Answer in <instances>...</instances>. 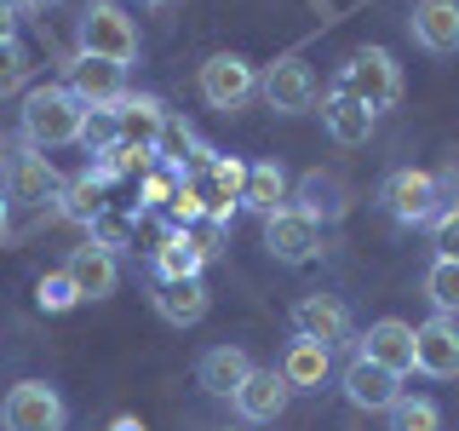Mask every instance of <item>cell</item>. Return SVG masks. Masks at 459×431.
<instances>
[{
  "label": "cell",
  "instance_id": "1",
  "mask_svg": "<svg viewBox=\"0 0 459 431\" xmlns=\"http://www.w3.org/2000/svg\"><path fill=\"white\" fill-rule=\"evenodd\" d=\"M81 121H86V104L69 86H35L23 98V138L35 150H64V144H81Z\"/></svg>",
  "mask_w": 459,
  "mask_h": 431
},
{
  "label": "cell",
  "instance_id": "2",
  "mask_svg": "<svg viewBox=\"0 0 459 431\" xmlns=\"http://www.w3.org/2000/svg\"><path fill=\"white\" fill-rule=\"evenodd\" d=\"M379 207H385V219H391V224L420 230V224H430L442 207H448V196H442V179H437V172L396 167V172H385V184H379Z\"/></svg>",
  "mask_w": 459,
  "mask_h": 431
},
{
  "label": "cell",
  "instance_id": "3",
  "mask_svg": "<svg viewBox=\"0 0 459 431\" xmlns=\"http://www.w3.org/2000/svg\"><path fill=\"white\" fill-rule=\"evenodd\" d=\"M75 47L86 57H109V64H133L138 57V23L126 18V6L115 0H86L81 18H75Z\"/></svg>",
  "mask_w": 459,
  "mask_h": 431
},
{
  "label": "cell",
  "instance_id": "4",
  "mask_svg": "<svg viewBox=\"0 0 459 431\" xmlns=\"http://www.w3.org/2000/svg\"><path fill=\"white\" fill-rule=\"evenodd\" d=\"M333 92L362 98V104L379 115V110H391L396 98H402V64H396V57L385 52V47H362V52L344 57V69H339Z\"/></svg>",
  "mask_w": 459,
  "mask_h": 431
},
{
  "label": "cell",
  "instance_id": "5",
  "mask_svg": "<svg viewBox=\"0 0 459 431\" xmlns=\"http://www.w3.org/2000/svg\"><path fill=\"white\" fill-rule=\"evenodd\" d=\"M195 92H201V104H207V110L236 115V110L258 92L253 57H241V52H212L207 64H201V75H195Z\"/></svg>",
  "mask_w": 459,
  "mask_h": 431
},
{
  "label": "cell",
  "instance_id": "6",
  "mask_svg": "<svg viewBox=\"0 0 459 431\" xmlns=\"http://www.w3.org/2000/svg\"><path fill=\"white\" fill-rule=\"evenodd\" d=\"M69 409L47 380H18L0 402V431H64Z\"/></svg>",
  "mask_w": 459,
  "mask_h": 431
},
{
  "label": "cell",
  "instance_id": "7",
  "mask_svg": "<svg viewBox=\"0 0 459 431\" xmlns=\"http://www.w3.org/2000/svg\"><path fill=\"white\" fill-rule=\"evenodd\" d=\"M351 201H356L351 179H344V172H327V167H316L293 184V207L305 213L310 224H339L344 213H351Z\"/></svg>",
  "mask_w": 459,
  "mask_h": 431
},
{
  "label": "cell",
  "instance_id": "8",
  "mask_svg": "<svg viewBox=\"0 0 459 431\" xmlns=\"http://www.w3.org/2000/svg\"><path fill=\"white\" fill-rule=\"evenodd\" d=\"M264 253L276 265H310L322 253V224H310L299 207H281L264 219Z\"/></svg>",
  "mask_w": 459,
  "mask_h": 431
},
{
  "label": "cell",
  "instance_id": "9",
  "mask_svg": "<svg viewBox=\"0 0 459 431\" xmlns=\"http://www.w3.org/2000/svg\"><path fill=\"white\" fill-rule=\"evenodd\" d=\"M413 374L459 380V322L454 316H430V322L413 328Z\"/></svg>",
  "mask_w": 459,
  "mask_h": 431
},
{
  "label": "cell",
  "instance_id": "10",
  "mask_svg": "<svg viewBox=\"0 0 459 431\" xmlns=\"http://www.w3.org/2000/svg\"><path fill=\"white\" fill-rule=\"evenodd\" d=\"M258 92H264V104L276 115H305L316 110V75L305 57H276V64L258 75Z\"/></svg>",
  "mask_w": 459,
  "mask_h": 431
},
{
  "label": "cell",
  "instance_id": "11",
  "mask_svg": "<svg viewBox=\"0 0 459 431\" xmlns=\"http://www.w3.org/2000/svg\"><path fill=\"white\" fill-rule=\"evenodd\" d=\"M64 86L81 98L86 110H109V104H121V98H126V69L109 64V57L75 52V64H69V81H64Z\"/></svg>",
  "mask_w": 459,
  "mask_h": 431
},
{
  "label": "cell",
  "instance_id": "12",
  "mask_svg": "<svg viewBox=\"0 0 459 431\" xmlns=\"http://www.w3.org/2000/svg\"><path fill=\"white\" fill-rule=\"evenodd\" d=\"M408 35L430 57H454L459 52V0H413Z\"/></svg>",
  "mask_w": 459,
  "mask_h": 431
},
{
  "label": "cell",
  "instance_id": "13",
  "mask_svg": "<svg viewBox=\"0 0 459 431\" xmlns=\"http://www.w3.org/2000/svg\"><path fill=\"white\" fill-rule=\"evenodd\" d=\"M402 397V374L385 368V363H368V356H356L351 368H344V402L362 414H391V402Z\"/></svg>",
  "mask_w": 459,
  "mask_h": 431
},
{
  "label": "cell",
  "instance_id": "14",
  "mask_svg": "<svg viewBox=\"0 0 459 431\" xmlns=\"http://www.w3.org/2000/svg\"><path fill=\"white\" fill-rule=\"evenodd\" d=\"M64 190V172L47 162V150L23 144V155L12 162V179H6V201H23V207H40V201H57Z\"/></svg>",
  "mask_w": 459,
  "mask_h": 431
},
{
  "label": "cell",
  "instance_id": "15",
  "mask_svg": "<svg viewBox=\"0 0 459 431\" xmlns=\"http://www.w3.org/2000/svg\"><path fill=\"white\" fill-rule=\"evenodd\" d=\"M293 328H299V339H322L333 351V345L351 339V305L333 294H305L293 305Z\"/></svg>",
  "mask_w": 459,
  "mask_h": 431
},
{
  "label": "cell",
  "instance_id": "16",
  "mask_svg": "<svg viewBox=\"0 0 459 431\" xmlns=\"http://www.w3.org/2000/svg\"><path fill=\"white\" fill-rule=\"evenodd\" d=\"M287 397H293V385H287L276 368H253L247 385H241L230 402H236V414L247 426H270V420H281V414H287Z\"/></svg>",
  "mask_w": 459,
  "mask_h": 431
},
{
  "label": "cell",
  "instance_id": "17",
  "mask_svg": "<svg viewBox=\"0 0 459 431\" xmlns=\"http://www.w3.org/2000/svg\"><path fill=\"white\" fill-rule=\"evenodd\" d=\"M64 270H69V282H75V294H81V299H109L115 287H121V265H115V253L92 248V242L69 248Z\"/></svg>",
  "mask_w": 459,
  "mask_h": 431
},
{
  "label": "cell",
  "instance_id": "18",
  "mask_svg": "<svg viewBox=\"0 0 459 431\" xmlns=\"http://www.w3.org/2000/svg\"><path fill=\"white\" fill-rule=\"evenodd\" d=\"M356 356L385 363V368H396L402 380H408V374H413V328L396 322V316H379V322L362 334V345H356Z\"/></svg>",
  "mask_w": 459,
  "mask_h": 431
},
{
  "label": "cell",
  "instance_id": "19",
  "mask_svg": "<svg viewBox=\"0 0 459 431\" xmlns=\"http://www.w3.org/2000/svg\"><path fill=\"white\" fill-rule=\"evenodd\" d=\"M212 253V236H195V230H172V236L155 248V277L161 282H195L201 265Z\"/></svg>",
  "mask_w": 459,
  "mask_h": 431
},
{
  "label": "cell",
  "instance_id": "20",
  "mask_svg": "<svg viewBox=\"0 0 459 431\" xmlns=\"http://www.w3.org/2000/svg\"><path fill=\"white\" fill-rule=\"evenodd\" d=\"M247 374H253V356L241 351V345H212V351H201V363H195V380L207 385L212 397H236L241 385H247Z\"/></svg>",
  "mask_w": 459,
  "mask_h": 431
},
{
  "label": "cell",
  "instance_id": "21",
  "mask_svg": "<svg viewBox=\"0 0 459 431\" xmlns=\"http://www.w3.org/2000/svg\"><path fill=\"white\" fill-rule=\"evenodd\" d=\"M322 127H327V138H333V144L356 150V144L373 138V110L362 104V98H351V92H327L322 98Z\"/></svg>",
  "mask_w": 459,
  "mask_h": 431
},
{
  "label": "cell",
  "instance_id": "22",
  "mask_svg": "<svg viewBox=\"0 0 459 431\" xmlns=\"http://www.w3.org/2000/svg\"><path fill=\"white\" fill-rule=\"evenodd\" d=\"M115 121H121V144H138V150H155V133L167 121V104L155 92H126L121 104H109Z\"/></svg>",
  "mask_w": 459,
  "mask_h": 431
},
{
  "label": "cell",
  "instance_id": "23",
  "mask_svg": "<svg viewBox=\"0 0 459 431\" xmlns=\"http://www.w3.org/2000/svg\"><path fill=\"white\" fill-rule=\"evenodd\" d=\"M281 380L293 385V391H322V380L333 374V351H327L322 339H293L281 351Z\"/></svg>",
  "mask_w": 459,
  "mask_h": 431
},
{
  "label": "cell",
  "instance_id": "24",
  "mask_svg": "<svg viewBox=\"0 0 459 431\" xmlns=\"http://www.w3.org/2000/svg\"><path fill=\"white\" fill-rule=\"evenodd\" d=\"M241 201H247L258 219L281 213L287 201H293V179H287V167H281V162H253V167H247V190H241Z\"/></svg>",
  "mask_w": 459,
  "mask_h": 431
},
{
  "label": "cell",
  "instance_id": "25",
  "mask_svg": "<svg viewBox=\"0 0 459 431\" xmlns=\"http://www.w3.org/2000/svg\"><path fill=\"white\" fill-rule=\"evenodd\" d=\"M155 311H161L172 328H195L201 316L212 311V294H207L201 277L195 282H161V287H155Z\"/></svg>",
  "mask_w": 459,
  "mask_h": 431
},
{
  "label": "cell",
  "instance_id": "26",
  "mask_svg": "<svg viewBox=\"0 0 459 431\" xmlns=\"http://www.w3.org/2000/svg\"><path fill=\"white\" fill-rule=\"evenodd\" d=\"M195 155H201V162H212V150H201L190 127H184L178 115H167L161 133H155V162H161L172 179H190V162H195Z\"/></svg>",
  "mask_w": 459,
  "mask_h": 431
},
{
  "label": "cell",
  "instance_id": "27",
  "mask_svg": "<svg viewBox=\"0 0 459 431\" xmlns=\"http://www.w3.org/2000/svg\"><path fill=\"white\" fill-rule=\"evenodd\" d=\"M57 213H64L69 224H86V230H92L98 219H104V190H98V184L81 172L75 184H64V190H57Z\"/></svg>",
  "mask_w": 459,
  "mask_h": 431
},
{
  "label": "cell",
  "instance_id": "28",
  "mask_svg": "<svg viewBox=\"0 0 459 431\" xmlns=\"http://www.w3.org/2000/svg\"><path fill=\"white\" fill-rule=\"evenodd\" d=\"M425 299L437 305V316H454V322H459V259H430Z\"/></svg>",
  "mask_w": 459,
  "mask_h": 431
},
{
  "label": "cell",
  "instance_id": "29",
  "mask_svg": "<svg viewBox=\"0 0 459 431\" xmlns=\"http://www.w3.org/2000/svg\"><path fill=\"white\" fill-rule=\"evenodd\" d=\"M385 420H391V431H442V409L430 397H408V391H402Z\"/></svg>",
  "mask_w": 459,
  "mask_h": 431
},
{
  "label": "cell",
  "instance_id": "30",
  "mask_svg": "<svg viewBox=\"0 0 459 431\" xmlns=\"http://www.w3.org/2000/svg\"><path fill=\"white\" fill-rule=\"evenodd\" d=\"M247 190V167L236 155H212L207 162V201H241Z\"/></svg>",
  "mask_w": 459,
  "mask_h": 431
},
{
  "label": "cell",
  "instance_id": "31",
  "mask_svg": "<svg viewBox=\"0 0 459 431\" xmlns=\"http://www.w3.org/2000/svg\"><path fill=\"white\" fill-rule=\"evenodd\" d=\"M81 144H86V155H104L109 144H121V121H115V110H86Z\"/></svg>",
  "mask_w": 459,
  "mask_h": 431
},
{
  "label": "cell",
  "instance_id": "32",
  "mask_svg": "<svg viewBox=\"0 0 459 431\" xmlns=\"http://www.w3.org/2000/svg\"><path fill=\"white\" fill-rule=\"evenodd\" d=\"M172 219H178L184 230H190L195 219H207V184L178 179V190H172Z\"/></svg>",
  "mask_w": 459,
  "mask_h": 431
},
{
  "label": "cell",
  "instance_id": "33",
  "mask_svg": "<svg viewBox=\"0 0 459 431\" xmlns=\"http://www.w3.org/2000/svg\"><path fill=\"white\" fill-rule=\"evenodd\" d=\"M425 230H430V242H437V259H459V201H448Z\"/></svg>",
  "mask_w": 459,
  "mask_h": 431
},
{
  "label": "cell",
  "instance_id": "34",
  "mask_svg": "<svg viewBox=\"0 0 459 431\" xmlns=\"http://www.w3.org/2000/svg\"><path fill=\"white\" fill-rule=\"evenodd\" d=\"M35 299H40V311H69L81 294H75V282H69V270H52V277L35 282Z\"/></svg>",
  "mask_w": 459,
  "mask_h": 431
},
{
  "label": "cell",
  "instance_id": "35",
  "mask_svg": "<svg viewBox=\"0 0 459 431\" xmlns=\"http://www.w3.org/2000/svg\"><path fill=\"white\" fill-rule=\"evenodd\" d=\"M29 52L18 47V40H0V92H18V86L29 81Z\"/></svg>",
  "mask_w": 459,
  "mask_h": 431
},
{
  "label": "cell",
  "instance_id": "36",
  "mask_svg": "<svg viewBox=\"0 0 459 431\" xmlns=\"http://www.w3.org/2000/svg\"><path fill=\"white\" fill-rule=\"evenodd\" d=\"M86 242H92V248H104V253L133 248V219H109V213H104V219L92 224V236H86Z\"/></svg>",
  "mask_w": 459,
  "mask_h": 431
},
{
  "label": "cell",
  "instance_id": "37",
  "mask_svg": "<svg viewBox=\"0 0 459 431\" xmlns=\"http://www.w3.org/2000/svg\"><path fill=\"white\" fill-rule=\"evenodd\" d=\"M172 190H178V179H172V172H167V179L155 172V179L143 184V201H172Z\"/></svg>",
  "mask_w": 459,
  "mask_h": 431
},
{
  "label": "cell",
  "instance_id": "38",
  "mask_svg": "<svg viewBox=\"0 0 459 431\" xmlns=\"http://www.w3.org/2000/svg\"><path fill=\"white\" fill-rule=\"evenodd\" d=\"M0 40H18V0H0Z\"/></svg>",
  "mask_w": 459,
  "mask_h": 431
},
{
  "label": "cell",
  "instance_id": "39",
  "mask_svg": "<svg viewBox=\"0 0 459 431\" xmlns=\"http://www.w3.org/2000/svg\"><path fill=\"white\" fill-rule=\"evenodd\" d=\"M6 236H12V201L0 196V242H6Z\"/></svg>",
  "mask_w": 459,
  "mask_h": 431
},
{
  "label": "cell",
  "instance_id": "40",
  "mask_svg": "<svg viewBox=\"0 0 459 431\" xmlns=\"http://www.w3.org/2000/svg\"><path fill=\"white\" fill-rule=\"evenodd\" d=\"M52 6H64V0H18V12H52Z\"/></svg>",
  "mask_w": 459,
  "mask_h": 431
},
{
  "label": "cell",
  "instance_id": "41",
  "mask_svg": "<svg viewBox=\"0 0 459 431\" xmlns=\"http://www.w3.org/2000/svg\"><path fill=\"white\" fill-rule=\"evenodd\" d=\"M109 431H143V420H133V414H121V420H115Z\"/></svg>",
  "mask_w": 459,
  "mask_h": 431
},
{
  "label": "cell",
  "instance_id": "42",
  "mask_svg": "<svg viewBox=\"0 0 459 431\" xmlns=\"http://www.w3.org/2000/svg\"><path fill=\"white\" fill-rule=\"evenodd\" d=\"M448 201H459V167H448Z\"/></svg>",
  "mask_w": 459,
  "mask_h": 431
},
{
  "label": "cell",
  "instance_id": "43",
  "mask_svg": "<svg viewBox=\"0 0 459 431\" xmlns=\"http://www.w3.org/2000/svg\"><path fill=\"white\" fill-rule=\"evenodd\" d=\"M143 6H172V0H143Z\"/></svg>",
  "mask_w": 459,
  "mask_h": 431
},
{
  "label": "cell",
  "instance_id": "44",
  "mask_svg": "<svg viewBox=\"0 0 459 431\" xmlns=\"http://www.w3.org/2000/svg\"><path fill=\"white\" fill-rule=\"evenodd\" d=\"M0 162H6V144H0Z\"/></svg>",
  "mask_w": 459,
  "mask_h": 431
}]
</instances>
